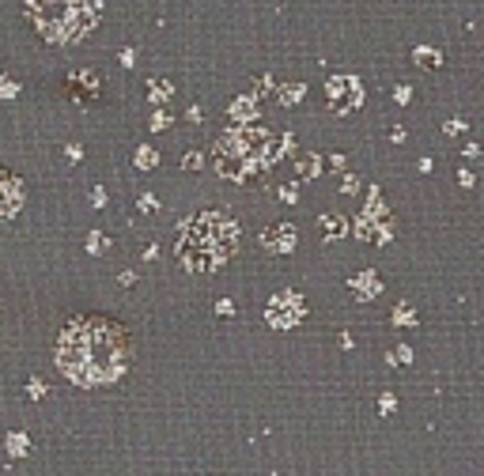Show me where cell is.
Listing matches in <instances>:
<instances>
[{
  "label": "cell",
  "mask_w": 484,
  "mask_h": 476,
  "mask_svg": "<svg viewBox=\"0 0 484 476\" xmlns=\"http://www.w3.org/2000/svg\"><path fill=\"white\" fill-rule=\"evenodd\" d=\"M53 359L72 385H110L133 367V337L110 314H76L61 329Z\"/></svg>",
  "instance_id": "1"
},
{
  "label": "cell",
  "mask_w": 484,
  "mask_h": 476,
  "mask_svg": "<svg viewBox=\"0 0 484 476\" xmlns=\"http://www.w3.org/2000/svg\"><path fill=\"white\" fill-rule=\"evenodd\" d=\"M238 242H242V231H238L235 219L227 212H212V208H208V212H197L182 224L174 253H178V261L190 272L208 276V272H219L235 257Z\"/></svg>",
  "instance_id": "2"
},
{
  "label": "cell",
  "mask_w": 484,
  "mask_h": 476,
  "mask_svg": "<svg viewBox=\"0 0 484 476\" xmlns=\"http://www.w3.org/2000/svg\"><path fill=\"white\" fill-rule=\"evenodd\" d=\"M103 0H27V19L53 46H76L98 27Z\"/></svg>",
  "instance_id": "3"
},
{
  "label": "cell",
  "mask_w": 484,
  "mask_h": 476,
  "mask_svg": "<svg viewBox=\"0 0 484 476\" xmlns=\"http://www.w3.org/2000/svg\"><path fill=\"white\" fill-rule=\"evenodd\" d=\"M325 95H329V106L340 110V114H348V110L359 106L363 87H359V80H352V76H333V80L325 83Z\"/></svg>",
  "instance_id": "4"
},
{
  "label": "cell",
  "mask_w": 484,
  "mask_h": 476,
  "mask_svg": "<svg viewBox=\"0 0 484 476\" xmlns=\"http://www.w3.org/2000/svg\"><path fill=\"white\" fill-rule=\"evenodd\" d=\"M19 204H23V182L8 167H0V224L12 219L19 212Z\"/></svg>",
  "instance_id": "5"
},
{
  "label": "cell",
  "mask_w": 484,
  "mask_h": 476,
  "mask_svg": "<svg viewBox=\"0 0 484 476\" xmlns=\"http://www.w3.org/2000/svg\"><path fill=\"white\" fill-rule=\"evenodd\" d=\"M69 95L80 98V103H95V98H103V80H98V72H91V69L76 72L69 80Z\"/></svg>",
  "instance_id": "6"
},
{
  "label": "cell",
  "mask_w": 484,
  "mask_h": 476,
  "mask_svg": "<svg viewBox=\"0 0 484 476\" xmlns=\"http://www.w3.org/2000/svg\"><path fill=\"white\" fill-rule=\"evenodd\" d=\"M416 61H427V64H439V53H424V50H416Z\"/></svg>",
  "instance_id": "7"
}]
</instances>
